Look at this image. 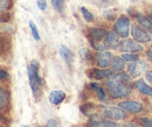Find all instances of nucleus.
<instances>
[{
	"mask_svg": "<svg viewBox=\"0 0 152 127\" xmlns=\"http://www.w3.org/2000/svg\"><path fill=\"white\" fill-rule=\"evenodd\" d=\"M130 77L131 76H129V73H119L109 76L105 82L109 94L113 98H123L129 96V93L131 92V88L129 86Z\"/></svg>",
	"mask_w": 152,
	"mask_h": 127,
	"instance_id": "1",
	"label": "nucleus"
},
{
	"mask_svg": "<svg viewBox=\"0 0 152 127\" xmlns=\"http://www.w3.org/2000/svg\"><path fill=\"white\" fill-rule=\"evenodd\" d=\"M28 78H29V84H31V89L34 93V97L38 98L39 96L42 93L41 88H42V79L39 75V62L33 60L28 67Z\"/></svg>",
	"mask_w": 152,
	"mask_h": 127,
	"instance_id": "2",
	"label": "nucleus"
},
{
	"mask_svg": "<svg viewBox=\"0 0 152 127\" xmlns=\"http://www.w3.org/2000/svg\"><path fill=\"white\" fill-rule=\"evenodd\" d=\"M115 33L121 37H128L129 32H130V20L125 15H121L119 18L116 20L114 25Z\"/></svg>",
	"mask_w": 152,
	"mask_h": 127,
	"instance_id": "3",
	"label": "nucleus"
},
{
	"mask_svg": "<svg viewBox=\"0 0 152 127\" xmlns=\"http://www.w3.org/2000/svg\"><path fill=\"white\" fill-rule=\"evenodd\" d=\"M146 71H148V64L144 61H139V60L134 61L131 62L128 67V73L131 77H139Z\"/></svg>",
	"mask_w": 152,
	"mask_h": 127,
	"instance_id": "4",
	"label": "nucleus"
},
{
	"mask_svg": "<svg viewBox=\"0 0 152 127\" xmlns=\"http://www.w3.org/2000/svg\"><path fill=\"white\" fill-rule=\"evenodd\" d=\"M131 35L137 42H142V43L150 42L151 40V35L138 25H133L131 27Z\"/></svg>",
	"mask_w": 152,
	"mask_h": 127,
	"instance_id": "5",
	"label": "nucleus"
},
{
	"mask_svg": "<svg viewBox=\"0 0 152 127\" xmlns=\"http://www.w3.org/2000/svg\"><path fill=\"white\" fill-rule=\"evenodd\" d=\"M118 49L124 53H139L143 50V47L138 44V42H134L131 40H123L119 42Z\"/></svg>",
	"mask_w": 152,
	"mask_h": 127,
	"instance_id": "6",
	"label": "nucleus"
},
{
	"mask_svg": "<svg viewBox=\"0 0 152 127\" xmlns=\"http://www.w3.org/2000/svg\"><path fill=\"white\" fill-rule=\"evenodd\" d=\"M104 114L113 120H123L126 118L125 111L121 107H108L104 111Z\"/></svg>",
	"mask_w": 152,
	"mask_h": 127,
	"instance_id": "7",
	"label": "nucleus"
},
{
	"mask_svg": "<svg viewBox=\"0 0 152 127\" xmlns=\"http://www.w3.org/2000/svg\"><path fill=\"white\" fill-rule=\"evenodd\" d=\"M119 107L123 109L124 111H129L132 113H139L143 106L139 102H134V100H126V102H121L119 103Z\"/></svg>",
	"mask_w": 152,
	"mask_h": 127,
	"instance_id": "8",
	"label": "nucleus"
},
{
	"mask_svg": "<svg viewBox=\"0 0 152 127\" xmlns=\"http://www.w3.org/2000/svg\"><path fill=\"white\" fill-rule=\"evenodd\" d=\"M96 61H97V64L98 67L101 68H107L110 65L111 61H113V55L109 52H99L98 54L96 55Z\"/></svg>",
	"mask_w": 152,
	"mask_h": 127,
	"instance_id": "9",
	"label": "nucleus"
},
{
	"mask_svg": "<svg viewBox=\"0 0 152 127\" xmlns=\"http://www.w3.org/2000/svg\"><path fill=\"white\" fill-rule=\"evenodd\" d=\"M89 127H121L118 124L113 123L110 120H103L99 117H91L89 121Z\"/></svg>",
	"mask_w": 152,
	"mask_h": 127,
	"instance_id": "10",
	"label": "nucleus"
},
{
	"mask_svg": "<svg viewBox=\"0 0 152 127\" xmlns=\"http://www.w3.org/2000/svg\"><path fill=\"white\" fill-rule=\"evenodd\" d=\"M113 70L110 69H91V70H89L88 71V75H89V77H93V78H95V79H103V78H108L109 76H111L113 75Z\"/></svg>",
	"mask_w": 152,
	"mask_h": 127,
	"instance_id": "11",
	"label": "nucleus"
},
{
	"mask_svg": "<svg viewBox=\"0 0 152 127\" xmlns=\"http://www.w3.org/2000/svg\"><path fill=\"white\" fill-rule=\"evenodd\" d=\"M104 40H105L104 42L108 46V48H114V49H116L119 46V36L115 32H108L105 37H104Z\"/></svg>",
	"mask_w": 152,
	"mask_h": 127,
	"instance_id": "12",
	"label": "nucleus"
},
{
	"mask_svg": "<svg viewBox=\"0 0 152 127\" xmlns=\"http://www.w3.org/2000/svg\"><path fill=\"white\" fill-rule=\"evenodd\" d=\"M134 88L139 91L140 93H143V94H145V96L152 97V88L145 83L144 79H142V78L137 79V81L134 82Z\"/></svg>",
	"mask_w": 152,
	"mask_h": 127,
	"instance_id": "13",
	"label": "nucleus"
},
{
	"mask_svg": "<svg viewBox=\"0 0 152 127\" xmlns=\"http://www.w3.org/2000/svg\"><path fill=\"white\" fill-rule=\"evenodd\" d=\"M64 99H66V93H64L63 91H60V90L52 91L50 94H49V102H50V104H53V105H58V104H61Z\"/></svg>",
	"mask_w": 152,
	"mask_h": 127,
	"instance_id": "14",
	"label": "nucleus"
},
{
	"mask_svg": "<svg viewBox=\"0 0 152 127\" xmlns=\"http://www.w3.org/2000/svg\"><path fill=\"white\" fill-rule=\"evenodd\" d=\"M60 55H61L62 60H63L68 65L72 64V62H73V60H74V55H73V52H72L69 48H67L66 46H61V47H60Z\"/></svg>",
	"mask_w": 152,
	"mask_h": 127,
	"instance_id": "15",
	"label": "nucleus"
},
{
	"mask_svg": "<svg viewBox=\"0 0 152 127\" xmlns=\"http://www.w3.org/2000/svg\"><path fill=\"white\" fill-rule=\"evenodd\" d=\"M107 35V32L101 28H90L89 30V36L90 41H102Z\"/></svg>",
	"mask_w": 152,
	"mask_h": 127,
	"instance_id": "16",
	"label": "nucleus"
},
{
	"mask_svg": "<svg viewBox=\"0 0 152 127\" xmlns=\"http://www.w3.org/2000/svg\"><path fill=\"white\" fill-rule=\"evenodd\" d=\"M110 64H111V70H113V71H116V73L122 71V70L124 69V67H125V65H124V61H123L122 57H119V56L114 57Z\"/></svg>",
	"mask_w": 152,
	"mask_h": 127,
	"instance_id": "17",
	"label": "nucleus"
},
{
	"mask_svg": "<svg viewBox=\"0 0 152 127\" xmlns=\"http://www.w3.org/2000/svg\"><path fill=\"white\" fill-rule=\"evenodd\" d=\"M10 105V93L5 89H0V110H5Z\"/></svg>",
	"mask_w": 152,
	"mask_h": 127,
	"instance_id": "18",
	"label": "nucleus"
},
{
	"mask_svg": "<svg viewBox=\"0 0 152 127\" xmlns=\"http://www.w3.org/2000/svg\"><path fill=\"white\" fill-rule=\"evenodd\" d=\"M136 18H137V21H138L144 28H146V29H149L150 32H152V23H151V21H150V19L144 17L143 14H137Z\"/></svg>",
	"mask_w": 152,
	"mask_h": 127,
	"instance_id": "19",
	"label": "nucleus"
},
{
	"mask_svg": "<svg viewBox=\"0 0 152 127\" xmlns=\"http://www.w3.org/2000/svg\"><path fill=\"white\" fill-rule=\"evenodd\" d=\"M10 50V41L7 37H0V57L5 56Z\"/></svg>",
	"mask_w": 152,
	"mask_h": 127,
	"instance_id": "20",
	"label": "nucleus"
},
{
	"mask_svg": "<svg viewBox=\"0 0 152 127\" xmlns=\"http://www.w3.org/2000/svg\"><path fill=\"white\" fill-rule=\"evenodd\" d=\"M12 0H0V13H6L12 8Z\"/></svg>",
	"mask_w": 152,
	"mask_h": 127,
	"instance_id": "21",
	"label": "nucleus"
},
{
	"mask_svg": "<svg viewBox=\"0 0 152 127\" xmlns=\"http://www.w3.org/2000/svg\"><path fill=\"white\" fill-rule=\"evenodd\" d=\"M89 85H90V88H91L93 90H95L96 92H97V96H98V98H99L101 100H104V99H105V92H104V90H103L102 88L98 86V84H96V83H90Z\"/></svg>",
	"mask_w": 152,
	"mask_h": 127,
	"instance_id": "22",
	"label": "nucleus"
},
{
	"mask_svg": "<svg viewBox=\"0 0 152 127\" xmlns=\"http://www.w3.org/2000/svg\"><path fill=\"white\" fill-rule=\"evenodd\" d=\"M121 57L124 62H134V61H138L139 56L134 53H124Z\"/></svg>",
	"mask_w": 152,
	"mask_h": 127,
	"instance_id": "23",
	"label": "nucleus"
},
{
	"mask_svg": "<svg viewBox=\"0 0 152 127\" xmlns=\"http://www.w3.org/2000/svg\"><path fill=\"white\" fill-rule=\"evenodd\" d=\"M52 5L55 8V11H57L58 13H62L63 7H64V2L63 0H52Z\"/></svg>",
	"mask_w": 152,
	"mask_h": 127,
	"instance_id": "24",
	"label": "nucleus"
},
{
	"mask_svg": "<svg viewBox=\"0 0 152 127\" xmlns=\"http://www.w3.org/2000/svg\"><path fill=\"white\" fill-rule=\"evenodd\" d=\"M81 12H82L83 18H84V20H86L87 22H91V21L94 20V15H93L86 7H81Z\"/></svg>",
	"mask_w": 152,
	"mask_h": 127,
	"instance_id": "25",
	"label": "nucleus"
},
{
	"mask_svg": "<svg viewBox=\"0 0 152 127\" xmlns=\"http://www.w3.org/2000/svg\"><path fill=\"white\" fill-rule=\"evenodd\" d=\"M29 28H31V32H32L33 37H34L37 41H39V40H40V35H39L38 28H37V26H35V23H34L33 21H29Z\"/></svg>",
	"mask_w": 152,
	"mask_h": 127,
	"instance_id": "26",
	"label": "nucleus"
},
{
	"mask_svg": "<svg viewBox=\"0 0 152 127\" xmlns=\"http://www.w3.org/2000/svg\"><path fill=\"white\" fill-rule=\"evenodd\" d=\"M103 17L107 20H115L116 19V11L115 9H107L103 12Z\"/></svg>",
	"mask_w": 152,
	"mask_h": 127,
	"instance_id": "27",
	"label": "nucleus"
},
{
	"mask_svg": "<svg viewBox=\"0 0 152 127\" xmlns=\"http://www.w3.org/2000/svg\"><path fill=\"white\" fill-rule=\"evenodd\" d=\"M139 121H140V124H142V126L143 127H152V121L149 119V118H140L139 119Z\"/></svg>",
	"mask_w": 152,
	"mask_h": 127,
	"instance_id": "28",
	"label": "nucleus"
},
{
	"mask_svg": "<svg viewBox=\"0 0 152 127\" xmlns=\"http://www.w3.org/2000/svg\"><path fill=\"white\" fill-rule=\"evenodd\" d=\"M37 4H38V7L41 11H45V9L47 8V2H46V0H38Z\"/></svg>",
	"mask_w": 152,
	"mask_h": 127,
	"instance_id": "29",
	"label": "nucleus"
},
{
	"mask_svg": "<svg viewBox=\"0 0 152 127\" xmlns=\"http://www.w3.org/2000/svg\"><path fill=\"white\" fill-rule=\"evenodd\" d=\"M10 19H11V14L6 12V13H2V15L0 17V21L1 22H8Z\"/></svg>",
	"mask_w": 152,
	"mask_h": 127,
	"instance_id": "30",
	"label": "nucleus"
},
{
	"mask_svg": "<svg viewBox=\"0 0 152 127\" xmlns=\"http://www.w3.org/2000/svg\"><path fill=\"white\" fill-rule=\"evenodd\" d=\"M47 127H57L56 120H54V119L48 120V123H47Z\"/></svg>",
	"mask_w": 152,
	"mask_h": 127,
	"instance_id": "31",
	"label": "nucleus"
},
{
	"mask_svg": "<svg viewBox=\"0 0 152 127\" xmlns=\"http://www.w3.org/2000/svg\"><path fill=\"white\" fill-rule=\"evenodd\" d=\"M145 78H146V81H148V82L152 83V70L145 73Z\"/></svg>",
	"mask_w": 152,
	"mask_h": 127,
	"instance_id": "32",
	"label": "nucleus"
},
{
	"mask_svg": "<svg viewBox=\"0 0 152 127\" xmlns=\"http://www.w3.org/2000/svg\"><path fill=\"white\" fill-rule=\"evenodd\" d=\"M7 77H8V73H6V71H4V70H0V81L6 79Z\"/></svg>",
	"mask_w": 152,
	"mask_h": 127,
	"instance_id": "33",
	"label": "nucleus"
},
{
	"mask_svg": "<svg viewBox=\"0 0 152 127\" xmlns=\"http://www.w3.org/2000/svg\"><path fill=\"white\" fill-rule=\"evenodd\" d=\"M124 127H140L138 124H136V123H133V121H131V123H128Z\"/></svg>",
	"mask_w": 152,
	"mask_h": 127,
	"instance_id": "34",
	"label": "nucleus"
},
{
	"mask_svg": "<svg viewBox=\"0 0 152 127\" xmlns=\"http://www.w3.org/2000/svg\"><path fill=\"white\" fill-rule=\"evenodd\" d=\"M146 56H148V58L152 62V52L151 50H149V52H146Z\"/></svg>",
	"mask_w": 152,
	"mask_h": 127,
	"instance_id": "35",
	"label": "nucleus"
},
{
	"mask_svg": "<svg viewBox=\"0 0 152 127\" xmlns=\"http://www.w3.org/2000/svg\"><path fill=\"white\" fill-rule=\"evenodd\" d=\"M149 19H150V21H151V23H152V13L149 15Z\"/></svg>",
	"mask_w": 152,
	"mask_h": 127,
	"instance_id": "36",
	"label": "nucleus"
},
{
	"mask_svg": "<svg viewBox=\"0 0 152 127\" xmlns=\"http://www.w3.org/2000/svg\"><path fill=\"white\" fill-rule=\"evenodd\" d=\"M22 127H28V126H22Z\"/></svg>",
	"mask_w": 152,
	"mask_h": 127,
	"instance_id": "37",
	"label": "nucleus"
},
{
	"mask_svg": "<svg viewBox=\"0 0 152 127\" xmlns=\"http://www.w3.org/2000/svg\"><path fill=\"white\" fill-rule=\"evenodd\" d=\"M37 127H41V126H37Z\"/></svg>",
	"mask_w": 152,
	"mask_h": 127,
	"instance_id": "38",
	"label": "nucleus"
},
{
	"mask_svg": "<svg viewBox=\"0 0 152 127\" xmlns=\"http://www.w3.org/2000/svg\"><path fill=\"white\" fill-rule=\"evenodd\" d=\"M151 48H152V46H151Z\"/></svg>",
	"mask_w": 152,
	"mask_h": 127,
	"instance_id": "39",
	"label": "nucleus"
},
{
	"mask_svg": "<svg viewBox=\"0 0 152 127\" xmlns=\"http://www.w3.org/2000/svg\"><path fill=\"white\" fill-rule=\"evenodd\" d=\"M151 33H152V32H151Z\"/></svg>",
	"mask_w": 152,
	"mask_h": 127,
	"instance_id": "40",
	"label": "nucleus"
}]
</instances>
